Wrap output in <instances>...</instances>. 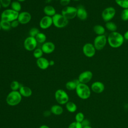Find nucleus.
Wrapping results in <instances>:
<instances>
[{
  "mask_svg": "<svg viewBox=\"0 0 128 128\" xmlns=\"http://www.w3.org/2000/svg\"><path fill=\"white\" fill-rule=\"evenodd\" d=\"M53 25L58 28H65L68 24V20L62 14L56 13L52 17Z\"/></svg>",
  "mask_w": 128,
  "mask_h": 128,
  "instance_id": "5",
  "label": "nucleus"
},
{
  "mask_svg": "<svg viewBox=\"0 0 128 128\" xmlns=\"http://www.w3.org/2000/svg\"><path fill=\"white\" fill-rule=\"evenodd\" d=\"M76 92L77 96L82 100L88 98L91 94L90 88L86 84L82 83H80L77 86Z\"/></svg>",
  "mask_w": 128,
  "mask_h": 128,
  "instance_id": "2",
  "label": "nucleus"
},
{
  "mask_svg": "<svg viewBox=\"0 0 128 128\" xmlns=\"http://www.w3.org/2000/svg\"><path fill=\"white\" fill-rule=\"evenodd\" d=\"M38 42L35 38L29 36L24 42V46L26 50L31 52L34 51L36 48Z\"/></svg>",
  "mask_w": 128,
  "mask_h": 128,
  "instance_id": "10",
  "label": "nucleus"
},
{
  "mask_svg": "<svg viewBox=\"0 0 128 128\" xmlns=\"http://www.w3.org/2000/svg\"><path fill=\"white\" fill-rule=\"evenodd\" d=\"M116 14V9L112 6H108L105 8L102 12V18L106 22L111 21Z\"/></svg>",
  "mask_w": 128,
  "mask_h": 128,
  "instance_id": "8",
  "label": "nucleus"
},
{
  "mask_svg": "<svg viewBox=\"0 0 128 128\" xmlns=\"http://www.w3.org/2000/svg\"><path fill=\"white\" fill-rule=\"evenodd\" d=\"M54 98L60 105L66 104L69 100V96L65 90L62 89L57 90L54 93Z\"/></svg>",
  "mask_w": 128,
  "mask_h": 128,
  "instance_id": "6",
  "label": "nucleus"
},
{
  "mask_svg": "<svg viewBox=\"0 0 128 128\" xmlns=\"http://www.w3.org/2000/svg\"><path fill=\"white\" fill-rule=\"evenodd\" d=\"M19 12L14 11L11 8L6 9L2 12L0 14V20L12 22L18 20Z\"/></svg>",
  "mask_w": 128,
  "mask_h": 128,
  "instance_id": "4",
  "label": "nucleus"
},
{
  "mask_svg": "<svg viewBox=\"0 0 128 128\" xmlns=\"http://www.w3.org/2000/svg\"><path fill=\"white\" fill-rule=\"evenodd\" d=\"M68 128H82V126L80 122L75 121L70 123L69 124Z\"/></svg>",
  "mask_w": 128,
  "mask_h": 128,
  "instance_id": "35",
  "label": "nucleus"
},
{
  "mask_svg": "<svg viewBox=\"0 0 128 128\" xmlns=\"http://www.w3.org/2000/svg\"><path fill=\"white\" fill-rule=\"evenodd\" d=\"M20 24L19 23L18 21V20H13L12 21V22H10V24H11V27L12 28H17L18 25Z\"/></svg>",
  "mask_w": 128,
  "mask_h": 128,
  "instance_id": "37",
  "label": "nucleus"
},
{
  "mask_svg": "<svg viewBox=\"0 0 128 128\" xmlns=\"http://www.w3.org/2000/svg\"><path fill=\"white\" fill-rule=\"evenodd\" d=\"M116 3L120 7L124 8H128V0H115Z\"/></svg>",
  "mask_w": 128,
  "mask_h": 128,
  "instance_id": "30",
  "label": "nucleus"
},
{
  "mask_svg": "<svg viewBox=\"0 0 128 128\" xmlns=\"http://www.w3.org/2000/svg\"><path fill=\"white\" fill-rule=\"evenodd\" d=\"M32 20L31 14L26 11H23L19 12L18 20L20 24H26L30 22Z\"/></svg>",
  "mask_w": 128,
  "mask_h": 128,
  "instance_id": "13",
  "label": "nucleus"
},
{
  "mask_svg": "<svg viewBox=\"0 0 128 128\" xmlns=\"http://www.w3.org/2000/svg\"><path fill=\"white\" fill-rule=\"evenodd\" d=\"M123 36H124V40H128V30H126V31L124 33Z\"/></svg>",
  "mask_w": 128,
  "mask_h": 128,
  "instance_id": "40",
  "label": "nucleus"
},
{
  "mask_svg": "<svg viewBox=\"0 0 128 128\" xmlns=\"http://www.w3.org/2000/svg\"><path fill=\"white\" fill-rule=\"evenodd\" d=\"M49 64L50 66H52L54 64V62L53 60H49Z\"/></svg>",
  "mask_w": 128,
  "mask_h": 128,
  "instance_id": "41",
  "label": "nucleus"
},
{
  "mask_svg": "<svg viewBox=\"0 0 128 128\" xmlns=\"http://www.w3.org/2000/svg\"><path fill=\"white\" fill-rule=\"evenodd\" d=\"M70 0H60V3L62 6H64L65 7L68 6V4L70 3Z\"/></svg>",
  "mask_w": 128,
  "mask_h": 128,
  "instance_id": "38",
  "label": "nucleus"
},
{
  "mask_svg": "<svg viewBox=\"0 0 128 128\" xmlns=\"http://www.w3.org/2000/svg\"><path fill=\"white\" fill-rule=\"evenodd\" d=\"M17 0V1H18V2H24L25 0Z\"/></svg>",
  "mask_w": 128,
  "mask_h": 128,
  "instance_id": "43",
  "label": "nucleus"
},
{
  "mask_svg": "<svg viewBox=\"0 0 128 128\" xmlns=\"http://www.w3.org/2000/svg\"><path fill=\"white\" fill-rule=\"evenodd\" d=\"M50 111L52 114L54 115L58 116L62 114L64 110L61 106L59 104H54L52 106Z\"/></svg>",
  "mask_w": 128,
  "mask_h": 128,
  "instance_id": "22",
  "label": "nucleus"
},
{
  "mask_svg": "<svg viewBox=\"0 0 128 128\" xmlns=\"http://www.w3.org/2000/svg\"><path fill=\"white\" fill-rule=\"evenodd\" d=\"M53 24L52 18L51 16H44L39 22L40 27L43 30L48 29Z\"/></svg>",
  "mask_w": 128,
  "mask_h": 128,
  "instance_id": "14",
  "label": "nucleus"
},
{
  "mask_svg": "<svg viewBox=\"0 0 128 128\" xmlns=\"http://www.w3.org/2000/svg\"><path fill=\"white\" fill-rule=\"evenodd\" d=\"M104 84L100 81L94 82L90 86L91 90L96 94H100L102 92L104 91Z\"/></svg>",
  "mask_w": 128,
  "mask_h": 128,
  "instance_id": "16",
  "label": "nucleus"
},
{
  "mask_svg": "<svg viewBox=\"0 0 128 128\" xmlns=\"http://www.w3.org/2000/svg\"><path fill=\"white\" fill-rule=\"evenodd\" d=\"M2 5H1V4H0V8H2Z\"/></svg>",
  "mask_w": 128,
  "mask_h": 128,
  "instance_id": "45",
  "label": "nucleus"
},
{
  "mask_svg": "<svg viewBox=\"0 0 128 128\" xmlns=\"http://www.w3.org/2000/svg\"><path fill=\"white\" fill-rule=\"evenodd\" d=\"M66 108L67 110L71 113L75 112L77 110V106L76 104L72 102H68L66 104Z\"/></svg>",
  "mask_w": 128,
  "mask_h": 128,
  "instance_id": "24",
  "label": "nucleus"
},
{
  "mask_svg": "<svg viewBox=\"0 0 128 128\" xmlns=\"http://www.w3.org/2000/svg\"><path fill=\"white\" fill-rule=\"evenodd\" d=\"M2 6L4 8H7L10 6L12 0H0Z\"/></svg>",
  "mask_w": 128,
  "mask_h": 128,
  "instance_id": "36",
  "label": "nucleus"
},
{
  "mask_svg": "<svg viewBox=\"0 0 128 128\" xmlns=\"http://www.w3.org/2000/svg\"><path fill=\"white\" fill-rule=\"evenodd\" d=\"M56 48V46L54 43L52 42H46L42 44L41 47L44 54H50L54 52Z\"/></svg>",
  "mask_w": 128,
  "mask_h": 128,
  "instance_id": "15",
  "label": "nucleus"
},
{
  "mask_svg": "<svg viewBox=\"0 0 128 128\" xmlns=\"http://www.w3.org/2000/svg\"><path fill=\"white\" fill-rule=\"evenodd\" d=\"M20 94L22 96L25 98H28L32 94V90L28 86H20V88L18 90Z\"/></svg>",
  "mask_w": 128,
  "mask_h": 128,
  "instance_id": "19",
  "label": "nucleus"
},
{
  "mask_svg": "<svg viewBox=\"0 0 128 128\" xmlns=\"http://www.w3.org/2000/svg\"><path fill=\"white\" fill-rule=\"evenodd\" d=\"M43 11L44 14H45V16L51 17H52L54 15H55L56 14L55 8L51 5L46 6L44 8Z\"/></svg>",
  "mask_w": 128,
  "mask_h": 128,
  "instance_id": "20",
  "label": "nucleus"
},
{
  "mask_svg": "<svg viewBox=\"0 0 128 128\" xmlns=\"http://www.w3.org/2000/svg\"><path fill=\"white\" fill-rule=\"evenodd\" d=\"M80 82L78 79H76L73 80H70L66 84V88L68 90H76L77 86L80 84Z\"/></svg>",
  "mask_w": 128,
  "mask_h": 128,
  "instance_id": "21",
  "label": "nucleus"
},
{
  "mask_svg": "<svg viewBox=\"0 0 128 128\" xmlns=\"http://www.w3.org/2000/svg\"><path fill=\"white\" fill-rule=\"evenodd\" d=\"M44 52L41 48H36L33 51V56L36 59L42 56Z\"/></svg>",
  "mask_w": 128,
  "mask_h": 128,
  "instance_id": "31",
  "label": "nucleus"
},
{
  "mask_svg": "<svg viewBox=\"0 0 128 128\" xmlns=\"http://www.w3.org/2000/svg\"><path fill=\"white\" fill-rule=\"evenodd\" d=\"M94 32L97 34V36L104 35L105 33L106 30L104 26L100 24H96L93 28Z\"/></svg>",
  "mask_w": 128,
  "mask_h": 128,
  "instance_id": "23",
  "label": "nucleus"
},
{
  "mask_svg": "<svg viewBox=\"0 0 128 128\" xmlns=\"http://www.w3.org/2000/svg\"><path fill=\"white\" fill-rule=\"evenodd\" d=\"M120 18L123 21L128 20V8H124L120 14Z\"/></svg>",
  "mask_w": 128,
  "mask_h": 128,
  "instance_id": "32",
  "label": "nucleus"
},
{
  "mask_svg": "<svg viewBox=\"0 0 128 128\" xmlns=\"http://www.w3.org/2000/svg\"><path fill=\"white\" fill-rule=\"evenodd\" d=\"M92 76L93 74L91 71L85 70L79 74L78 79L80 83L86 84L91 80Z\"/></svg>",
  "mask_w": 128,
  "mask_h": 128,
  "instance_id": "12",
  "label": "nucleus"
},
{
  "mask_svg": "<svg viewBox=\"0 0 128 128\" xmlns=\"http://www.w3.org/2000/svg\"><path fill=\"white\" fill-rule=\"evenodd\" d=\"M108 42L109 46L112 48L120 47L124 42V38L122 34L116 31L110 32L107 37Z\"/></svg>",
  "mask_w": 128,
  "mask_h": 128,
  "instance_id": "1",
  "label": "nucleus"
},
{
  "mask_svg": "<svg viewBox=\"0 0 128 128\" xmlns=\"http://www.w3.org/2000/svg\"><path fill=\"white\" fill-rule=\"evenodd\" d=\"M82 128H92L90 126H86V127H84Z\"/></svg>",
  "mask_w": 128,
  "mask_h": 128,
  "instance_id": "44",
  "label": "nucleus"
},
{
  "mask_svg": "<svg viewBox=\"0 0 128 128\" xmlns=\"http://www.w3.org/2000/svg\"><path fill=\"white\" fill-rule=\"evenodd\" d=\"M38 43L40 44H44L46 42V35L43 33L40 32L35 37Z\"/></svg>",
  "mask_w": 128,
  "mask_h": 128,
  "instance_id": "27",
  "label": "nucleus"
},
{
  "mask_svg": "<svg viewBox=\"0 0 128 128\" xmlns=\"http://www.w3.org/2000/svg\"><path fill=\"white\" fill-rule=\"evenodd\" d=\"M0 24L2 28V29L5 31H8L10 30V29L12 28L10 22L5 21V20H0Z\"/></svg>",
  "mask_w": 128,
  "mask_h": 128,
  "instance_id": "28",
  "label": "nucleus"
},
{
  "mask_svg": "<svg viewBox=\"0 0 128 128\" xmlns=\"http://www.w3.org/2000/svg\"><path fill=\"white\" fill-rule=\"evenodd\" d=\"M88 16V14L86 8L82 6H80L77 8L76 17L82 20H86Z\"/></svg>",
  "mask_w": 128,
  "mask_h": 128,
  "instance_id": "18",
  "label": "nucleus"
},
{
  "mask_svg": "<svg viewBox=\"0 0 128 128\" xmlns=\"http://www.w3.org/2000/svg\"><path fill=\"white\" fill-rule=\"evenodd\" d=\"M61 14L68 20L76 17L77 8L72 6H66L62 10Z\"/></svg>",
  "mask_w": 128,
  "mask_h": 128,
  "instance_id": "7",
  "label": "nucleus"
},
{
  "mask_svg": "<svg viewBox=\"0 0 128 128\" xmlns=\"http://www.w3.org/2000/svg\"><path fill=\"white\" fill-rule=\"evenodd\" d=\"M74 0V1H78V0Z\"/></svg>",
  "mask_w": 128,
  "mask_h": 128,
  "instance_id": "47",
  "label": "nucleus"
},
{
  "mask_svg": "<svg viewBox=\"0 0 128 128\" xmlns=\"http://www.w3.org/2000/svg\"><path fill=\"white\" fill-rule=\"evenodd\" d=\"M21 84L17 80H13L10 84V88L12 90L18 91L19 90Z\"/></svg>",
  "mask_w": 128,
  "mask_h": 128,
  "instance_id": "29",
  "label": "nucleus"
},
{
  "mask_svg": "<svg viewBox=\"0 0 128 128\" xmlns=\"http://www.w3.org/2000/svg\"><path fill=\"white\" fill-rule=\"evenodd\" d=\"M40 30H39L36 27H34L30 29V31H29V35L30 36L32 37H34L35 38L36 36L40 32Z\"/></svg>",
  "mask_w": 128,
  "mask_h": 128,
  "instance_id": "34",
  "label": "nucleus"
},
{
  "mask_svg": "<svg viewBox=\"0 0 128 128\" xmlns=\"http://www.w3.org/2000/svg\"><path fill=\"white\" fill-rule=\"evenodd\" d=\"M22 96L18 91L12 90L6 97V102L10 106H16L18 105L22 101Z\"/></svg>",
  "mask_w": 128,
  "mask_h": 128,
  "instance_id": "3",
  "label": "nucleus"
},
{
  "mask_svg": "<svg viewBox=\"0 0 128 128\" xmlns=\"http://www.w3.org/2000/svg\"><path fill=\"white\" fill-rule=\"evenodd\" d=\"M105 27L110 32H116V30H117L116 24L112 21H110L106 22Z\"/></svg>",
  "mask_w": 128,
  "mask_h": 128,
  "instance_id": "26",
  "label": "nucleus"
},
{
  "mask_svg": "<svg viewBox=\"0 0 128 128\" xmlns=\"http://www.w3.org/2000/svg\"><path fill=\"white\" fill-rule=\"evenodd\" d=\"M10 7L11 9L18 12H20L22 8L20 2L17 0L12 2V3L10 4Z\"/></svg>",
  "mask_w": 128,
  "mask_h": 128,
  "instance_id": "25",
  "label": "nucleus"
},
{
  "mask_svg": "<svg viewBox=\"0 0 128 128\" xmlns=\"http://www.w3.org/2000/svg\"><path fill=\"white\" fill-rule=\"evenodd\" d=\"M84 119V115L82 112H78L75 116V120L76 122L81 123Z\"/></svg>",
  "mask_w": 128,
  "mask_h": 128,
  "instance_id": "33",
  "label": "nucleus"
},
{
  "mask_svg": "<svg viewBox=\"0 0 128 128\" xmlns=\"http://www.w3.org/2000/svg\"><path fill=\"white\" fill-rule=\"evenodd\" d=\"M36 64L38 67L42 70L47 69L50 66L49 60L42 56L36 60Z\"/></svg>",
  "mask_w": 128,
  "mask_h": 128,
  "instance_id": "17",
  "label": "nucleus"
},
{
  "mask_svg": "<svg viewBox=\"0 0 128 128\" xmlns=\"http://www.w3.org/2000/svg\"><path fill=\"white\" fill-rule=\"evenodd\" d=\"M82 50L84 55L88 58L93 57L96 52V49L93 44L90 42L85 44L82 46Z\"/></svg>",
  "mask_w": 128,
  "mask_h": 128,
  "instance_id": "11",
  "label": "nucleus"
},
{
  "mask_svg": "<svg viewBox=\"0 0 128 128\" xmlns=\"http://www.w3.org/2000/svg\"><path fill=\"white\" fill-rule=\"evenodd\" d=\"M1 30H2V28H1V26H0V31Z\"/></svg>",
  "mask_w": 128,
  "mask_h": 128,
  "instance_id": "46",
  "label": "nucleus"
},
{
  "mask_svg": "<svg viewBox=\"0 0 128 128\" xmlns=\"http://www.w3.org/2000/svg\"><path fill=\"white\" fill-rule=\"evenodd\" d=\"M81 124L82 126V128L84 127H86V126H90V122L88 120V119H84L82 122H81Z\"/></svg>",
  "mask_w": 128,
  "mask_h": 128,
  "instance_id": "39",
  "label": "nucleus"
},
{
  "mask_svg": "<svg viewBox=\"0 0 128 128\" xmlns=\"http://www.w3.org/2000/svg\"><path fill=\"white\" fill-rule=\"evenodd\" d=\"M39 128H50L49 126H46V125L44 124V125H42L41 126H40L39 127Z\"/></svg>",
  "mask_w": 128,
  "mask_h": 128,
  "instance_id": "42",
  "label": "nucleus"
},
{
  "mask_svg": "<svg viewBox=\"0 0 128 128\" xmlns=\"http://www.w3.org/2000/svg\"><path fill=\"white\" fill-rule=\"evenodd\" d=\"M107 42V38L104 34L97 36L94 40L93 44L96 50H100L105 47Z\"/></svg>",
  "mask_w": 128,
  "mask_h": 128,
  "instance_id": "9",
  "label": "nucleus"
}]
</instances>
